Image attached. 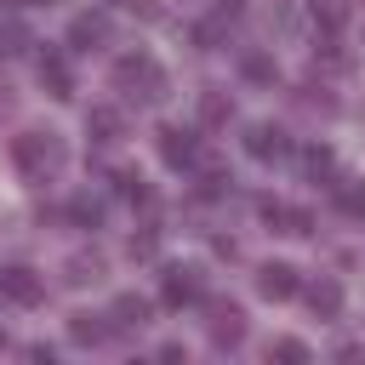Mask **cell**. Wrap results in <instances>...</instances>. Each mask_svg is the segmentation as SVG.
<instances>
[{"label": "cell", "instance_id": "obj_15", "mask_svg": "<svg viewBox=\"0 0 365 365\" xmlns=\"http://www.w3.org/2000/svg\"><path fill=\"white\" fill-rule=\"evenodd\" d=\"M331 205L348 217H365V177H331Z\"/></svg>", "mask_w": 365, "mask_h": 365}, {"label": "cell", "instance_id": "obj_1", "mask_svg": "<svg viewBox=\"0 0 365 365\" xmlns=\"http://www.w3.org/2000/svg\"><path fill=\"white\" fill-rule=\"evenodd\" d=\"M11 160H17V171H23L29 182H51V177L63 171L68 148H63L57 131H17V137H11Z\"/></svg>", "mask_w": 365, "mask_h": 365}, {"label": "cell", "instance_id": "obj_18", "mask_svg": "<svg viewBox=\"0 0 365 365\" xmlns=\"http://www.w3.org/2000/svg\"><path fill=\"white\" fill-rule=\"evenodd\" d=\"M302 171H308L314 182H325V177L336 171V154H331L325 143H308V148H302Z\"/></svg>", "mask_w": 365, "mask_h": 365}, {"label": "cell", "instance_id": "obj_13", "mask_svg": "<svg viewBox=\"0 0 365 365\" xmlns=\"http://www.w3.org/2000/svg\"><path fill=\"white\" fill-rule=\"evenodd\" d=\"M148 297H137V291H125V297H114V308H108V325L114 331H143L148 325Z\"/></svg>", "mask_w": 365, "mask_h": 365}, {"label": "cell", "instance_id": "obj_10", "mask_svg": "<svg viewBox=\"0 0 365 365\" xmlns=\"http://www.w3.org/2000/svg\"><path fill=\"white\" fill-rule=\"evenodd\" d=\"M262 222L268 228H279V234H314V217L302 211V205H279V200H262Z\"/></svg>", "mask_w": 365, "mask_h": 365}, {"label": "cell", "instance_id": "obj_12", "mask_svg": "<svg viewBox=\"0 0 365 365\" xmlns=\"http://www.w3.org/2000/svg\"><path fill=\"white\" fill-rule=\"evenodd\" d=\"M302 297H308V308H314L319 319H336V314H342V285H336L331 274L308 279V285H302Z\"/></svg>", "mask_w": 365, "mask_h": 365}, {"label": "cell", "instance_id": "obj_28", "mask_svg": "<svg viewBox=\"0 0 365 365\" xmlns=\"http://www.w3.org/2000/svg\"><path fill=\"white\" fill-rule=\"evenodd\" d=\"M0 108H11V86L6 80H0Z\"/></svg>", "mask_w": 365, "mask_h": 365}, {"label": "cell", "instance_id": "obj_29", "mask_svg": "<svg viewBox=\"0 0 365 365\" xmlns=\"http://www.w3.org/2000/svg\"><path fill=\"white\" fill-rule=\"evenodd\" d=\"M6 342H11V336H6V325H0V348H6Z\"/></svg>", "mask_w": 365, "mask_h": 365}, {"label": "cell", "instance_id": "obj_5", "mask_svg": "<svg viewBox=\"0 0 365 365\" xmlns=\"http://www.w3.org/2000/svg\"><path fill=\"white\" fill-rule=\"evenodd\" d=\"M245 154H251V160H262V165L285 160V154H291L285 125H268V120H262V125H251V131H245Z\"/></svg>", "mask_w": 365, "mask_h": 365}, {"label": "cell", "instance_id": "obj_23", "mask_svg": "<svg viewBox=\"0 0 365 365\" xmlns=\"http://www.w3.org/2000/svg\"><path fill=\"white\" fill-rule=\"evenodd\" d=\"M63 279H68V285H97V279H103V257H74Z\"/></svg>", "mask_w": 365, "mask_h": 365}, {"label": "cell", "instance_id": "obj_19", "mask_svg": "<svg viewBox=\"0 0 365 365\" xmlns=\"http://www.w3.org/2000/svg\"><path fill=\"white\" fill-rule=\"evenodd\" d=\"M29 46H34V34H29L17 17H6V23H0V57H23Z\"/></svg>", "mask_w": 365, "mask_h": 365}, {"label": "cell", "instance_id": "obj_21", "mask_svg": "<svg viewBox=\"0 0 365 365\" xmlns=\"http://www.w3.org/2000/svg\"><path fill=\"white\" fill-rule=\"evenodd\" d=\"M240 68H245V80H262V86H274V80H279V63H274V57H262V51H245V57H240Z\"/></svg>", "mask_w": 365, "mask_h": 365}, {"label": "cell", "instance_id": "obj_25", "mask_svg": "<svg viewBox=\"0 0 365 365\" xmlns=\"http://www.w3.org/2000/svg\"><path fill=\"white\" fill-rule=\"evenodd\" d=\"M114 188H120L125 200H137V205L148 200V182H143V171H114Z\"/></svg>", "mask_w": 365, "mask_h": 365}, {"label": "cell", "instance_id": "obj_11", "mask_svg": "<svg viewBox=\"0 0 365 365\" xmlns=\"http://www.w3.org/2000/svg\"><path fill=\"white\" fill-rule=\"evenodd\" d=\"M86 137H91V143H120V137H125V114H120L114 103H97V108L86 114Z\"/></svg>", "mask_w": 365, "mask_h": 365}, {"label": "cell", "instance_id": "obj_6", "mask_svg": "<svg viewBox=\"0 0 365 365\" xmlns=\"http://www.w3.org/2000/svg\"><path fill=\"white\" fill-rule=\"evenodd\" d=\"M257 291H262L268 302H285V297L302 291V274H297L291 262H262V268H257Z\"/></svg>", "mask_w": 365, "mask_h": 365}, {"label": "cell", "instance_id": "obj_27", "mask_svg": "<svg viewBox=\"0 0 365 365\" xmlns=\"http://www.w3.org/2000/svg\"><path fill=\"white\" fill-rule=\"evenodd\" d=\"M240 6H245V0H222V17H234V11H240Z\"/></svg>", "mask_w": 365, "mask_h": 365}, {"label": "cell", "instance_id": "obj_2", "mask_svg": "<svg viewBox=\"0 0 365 365\" xmlns=\"http://www.w3.org/2000/svg\"><path fill=\"white\" fill-rule=\"evenodd\" d=\"M114 86L131 97V103H160L165 91H171V80H165V68L148 57V51H125L120 63H114Z\"/></svg>", "mask_w": 365, "mask_h": 365}, {"label": "cell", "instance_id": "obj_31", "mask_svg": "<svg viewBox=\"0 0 365 365\" xmlns=\"http://www.w3.org/2000/svg\"><path fill=\"white\" fill-rule=\"evenodd\" d=\"M120 6H137V0H120Z\"/></svg>", "mask_w": 365, "mask_h": 365}, {"label": "cell", "instance_id": "obj_8", "mask_svg": "<svg viewBox=\"0 0 365 365\" xmlns=\"http://www.w3.org/2000/svg\"><path fill=\"white\" fill-rule=\"evenodd\" d=\"M211 342L217 348H240L245 342V308L240 302H211Z\"/></svg>", "mask_w": 365, "mask_h": 365}, {"label": "cell", "instance_id": "obj_26", "mask_svg": "<svg viewBox=\"0 0 365 365\" xmlns=\"http://www.w3.org/2000/svg\"><path fill=\"white\" fill-rule=\"evenodd\" d=\"M222 34H228V23H222V17H211V23H194V46H217Z\"/></svg>", "mask_w": 365, "mask_h": 365}, {"label": "cell", "instance_id": "obj_20", "mask_svg": "<svg viewBox=\"0 0 365 365\" xmlns=\"http://www.w3.org/2000/svg\"><path fill=\"white\" fill-rule=\"evenodd\" d=\"M308 11H314V23H319V29H342L354 6H348V0H308Z\"/></svg>", "mask_w": 365, "mask_h": 365}, {"label": "cell", "instance_id": "obj_30", "mask_svg": "<svg viewBox=\"0 0 365 365\" xmlns=\"http://www.w3.org/2000/svg\"><path fill=\"white\" fill-rule=\"evenodd\" d=\"M29 6H51V0H29Z\"/></svg>", "mask_w": 365, "mask_h": 365}, {"label": "cell", "instance_id": "obj_16", "mask_svg": "<svg viewBox=\"0 0 365 365\" xmlns=\"http://www.w3.org/2000/svg\"><path fill=\"white\" fill-rule=\"evenodd\" d=\"M68 336H74L80 348H97V342H108V336H114V325H103L97 314H74V319H68Z\"/></svg>", "mask_w": 365, "mask_h": 365}, {"label": "cell", "instance_id": "obj_4", "mask_svg": "<svg viewBox=\"0 0 365 365\" xmlns=\"http://www.w3.org/2000/svg\"><path fill=\"white\" fill-rule=\"evenodd\" d=\"M160 160H165V165H177V171L200 165V137H194V131H182V125H160Z\"/></svg>", "mask_w": 365, "mask_h": 365}, {"label": "cell", "instance_id": "obj_17", "mask_svg": "<svg viewBox=\"0 0 365 365\" xmlns=\"http://www.w3.org/2000/svg\"><path fill=\"white\" fill-rule=\"evenodd\" d=\"M228 114H234V97H228V91H217V86L200 91V120H205V125H222Z\"/></svg>", "mask_w": 365, "mask_h": 365}, {"label": "cell", "instance_id": "obj_7", "mask_svg": "<svg viewBox=\"0 0 365 365\" xmlns=\"http://www.w3.org/2000/svg\"><path fill=\"white\" fill-rule=\"evenodd\" d=\"M200 268H165V279H160V302L165 308H188V302H200Z\"/></svg>", "mask_w": 365, "mask_h": 365}, {"label": "cell", "instance_id": "obj_9", "mask_svg": "<svg viewBox=\"0 0 365 365\" xmlns=\"http://www.w3.org/2000/svg\"><path fill=\"white\" fill-rule=\"evenodd\" d=\"M108 34H114V23H108L103 11H80V17L68 23V46H74V51H97V46H108Z\"/></svg>", "mask_w": 365, "mask_h": 365}, {"label": "cell", "instance_id": "obj_22", "mask_svg": "<svg viewBox=\"0 0 365 365\" xmlns=\"http://www.w3.org/2000/svg\"><path fill=\"white\" fill-rule=\"evenodd\" d=\"M68 217H74L80 228H97V222H103V200H91V194H74V200H68Z\"/></svg>", "mask_w": 365, "mask_h": 365}, {"label": "cell", "instance_id": "obj_3", "mask_svg": "<svg viewBox=\"0 0 365 365\" xmlns=\"http://www.w3.org/2000/svg\"><path fill=\"white\" fill-rule=\"evenodd\" d=\"M40 297H46V279H40L34 268H23V262L0 268V302H11V308H34Z\"/></svg>", "mask_w": 365, "mask_h": 365}, {"label": "cell", "instance_id": "obj_14", "mask_svg": "<svg viewBox=\"0 0 365 365\" xmlns=\"http://www.w3.org/2000/svg\"><path fill=\"white\" fill-rule=\"evenodd\" d=\"M40 86H46L57 103H68V97H74V74H68V63H63L57 51H46V57H40Z\"/></svg>", "mask_w": 365, "mask_h": 365}, {"label": "cell", "instance_id": "obj_24", "mask_svg": "<svg viewBox=\"0 0 365 365\" xmlns=\"http://www.w3.org/2000/svg\"><path fill=\"white\" fill-rule=\"evenodd\" d=\"M268 359H285V365H308L314 354H308V342H297V336H279V342H268Z\"/></svg>", "mask_w": 365, "mask_h": 365}]
</instances>
